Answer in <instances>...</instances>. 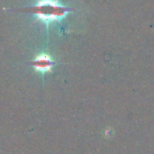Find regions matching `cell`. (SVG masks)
Masks as SVG:
<instances>
[{"label": "cell", "mask_w": 154, "mask_h": 154, "mask_svg": "<svg viewBox=\"0 0 154 154\" xmlns=\"http://www.w3.org/2000/svg\"><path fill=\"white\" fill-rule=\"evenodd\" d=\"M72 10L60 4L57 0H40L35 5L23 8V11L35 15V21H42L48 29L50 23L61 21Z\"/></svg>", "instance_id": "6da1fadb"}, {"label": "cell", "mask_w": 154, "mask_h": 154, "mask_svg": "<svg viewBox=\"0 0 154 154\" xmlns=\"http://www.w3.org/2000/svg\"><path fill=\"white\" fill-rule=\"evenodd\" d=\"M54 63L55 62L48 54L43 53L36 57L35 59L30 63V64L37 72L44 74L45 72H52V67Z\"/></svg>", "instance_id": "7a4b0ae2"}]
</instances>
